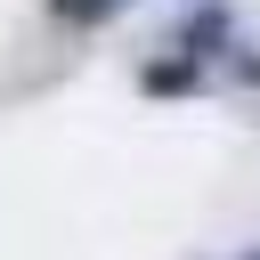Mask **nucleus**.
I'll return each instance as SVG.
<instances>
[{
    "instance_id": "nucleus-3",
    "label": "nucleus",
    "mask_w": 260,
    "mask_h": 260,
    "mask_svg": "<svg viewBox=\"0 0 260 260\" xmlns=\"http://www.w3.org/2000/svg\"><path fill=\"white\" fill-rule=\"evenodd\" d=\"M187 81H195V57H179V65H154V73H146V89H187Z\"/></svg>"
},
{
    "instance_id": "nucleus-1",
    "label": "nucleus",
    "mask_w": 260,
    "mask_h": 260,
    "mask_svg": "<svg viewBox=\"0 0 260 260\" xmlns=\"http://www.w3.org/2000/svg\"><path fill=\"white\" fill-rule=\"evenodd\" d=\"M179 41H187V57H211V49L228 41V16H219V8H203V16H187V32H179Z\"/></svg>"
},
{
    "instance_id": "nucleus-2",
    "label": "nucleus",
    "mask_w": 260,
    "mask_h": 260,
    "mask_svg": "<svg viewBox=\"0 0 260 260\" xmlns=\"http://www.w3.org/2000/svg\"><path fill=\"white\" fill-rule=\"evenodd\" d=\"M49 8H57L65 24H98V16H114L122 0H49Z\"/></svg>"
},
{
    "instance_id": "nucleus-4",
    "label": "nucleus",
    "mask_w": 260,
    "mask_h": 260,
    "mask_svg": "<svg viewBox=\"0 0 260 260\" xmlns=\"http://www.w3.org/2000/svg\"><path fill=\"white\" fill-rule=\"evenodd\" d=\"M252 260H260V252H252Z\"/></svg>"
}]
</instances>
